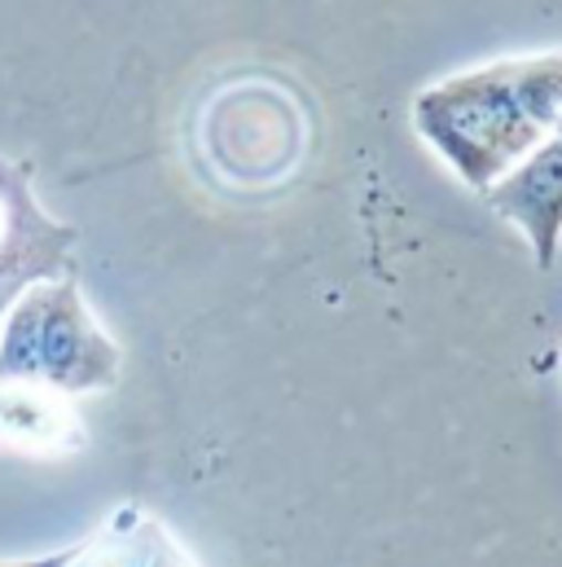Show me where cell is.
I'll return each instance as SVG.
<instances>
[{"mask_svg": "<svg viewBox=\"0 0 562 567\" xmlns=\"http://www.w3.org/2000/svg\"><path fill=\"white\" fill-rule=\"evenodd\" d=\"M554 142H562V120H559V128H554Z\"/></svg>", "mask_w": 562, "mask_h": 567, "instance_id": "8", "label": "cell"}, {"mask_svg": "<svg viewBox=\"0 0 562 567\" xmlns=\"http://www.w3.org/2000/svg\"><path fill=\"white\" fill-rule=\"evenodd\" d=\"M479 198L528 238L537 269H554L562 251V142H541Z\"/></svg>", "mask_w": 562, "mask_h": 567, "instance_id": "4", "label": "cell"}, {"mask_svg": "<svg viewBox=\"0 0 562 567\" xmlns=\"http://www.w3.org/2000/svg\"><path fill=\"white\" fill-rule=\"evenodd\" d=\"M89 431L71 396L40 388V383H18L0 379V449L13 453H75L84 449Z\"/></svg>", "mask_w": 562, "mask_h": 567, "instance_id": "5", "label": "cell"}, {"mask_svg": "<svg viewBox=\"0 0 562 567\" xmlns=\"http://www.w3.org/2000/svg\"><path fill=\"white\" fill-rule=\"evenodd\" d=\"M124 374L119 343L97 326L80 274L31 282L0 317V379L40 383L62 396L111 392Z\"/></svg>", "mask_w": 562, "mask_h": 567, "instance_id": "2", "label": "cell"}, {"mask_svg": "<svg viewBox=\"0 0 562 567\" xmlns=\"http://www.w3.org/2000/svg\"><path fill=\"white\" fill-rule=\"evenodd\" d=\"M80 234L53 220L31 189V163L0 158V317L31 282L75 269Z\"/></svg>", "mask_w": 562, "mask_h": 567, "instance_id": "3", "label": "cell"}, {"mask_svg": "<svg viewBox=\"0 0 562 567\" xmlns=\"http://www.w3.org/2000/svg\"><path fill=\"white\" fill-rule=\"evenodd\" d=\"M62 567H194L185 546L154 519L145 506H119L106 515V524L66 550Z\"/></svg>", "mask_w": 562, "mask_h": 567, "instance_id": "6", "label": "cell"}, {"mask_svg": "<svg viewBox=\"0 0 562 567\" xmlns=\"http://www.w3.org/2000/svg\"><path fill=\"white\" fill-rule=\"evenodd\" d=\"M62 559H66V550L44 555V559H22V564H0V567H62Z\"/></svg>", "mask_w": 562, "mask_h": 567, "instance_id": "7", "label": "cell"}, {"mask_svg": "<svg viewBox=\"0 0 562 567\" xmlns=\"http://www.w3.org/2000/svg\"><path fill=\"white\" fill-rule=\"evenodd\" d=\"M559 120L562 49L470 66L414 97L418 137L475 194L506 176L523 154L550 142Z\"/></svg>", "mask_w": 562, "mask_h": 567, "instance_id": "1", "label": "cell"}]
</instances>
